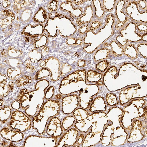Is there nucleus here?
<instances>
[{
    "label": "nucleus",
    "instance_id": "f257e3e1",
    "mask_svg": "<svg viewBox=\"0 0 147 147\" xmlns=\"http://www.w3.org/2000/svg\"><path fill=\"white\" fill-rule=\"evenodd\" d=\"M61 108V103L59 100L50 99L47 100L44 102L37 114L33 118V128L36 129L39 135H45L50 118L58 115Z\"/></svg>",
    "mask_w": 147,
    "mask_h": 147
},
{
    "label": "nucleus",
    "instance_id": "f03ea898",
    "mask_svg": "<svg viewBox=\"0 0 147 147\" xmlns=\"http://www.w3.org/2000/svg\"><path fill=\"white\" fill-rule=\"evenodd\" d=\"M87 71L85 69L75 71L64 77L59 88L61 94L68 95L79 91L86 86Z\"/></svg>",
    "mask_w": 147,
    "mask_h": 147
},
{
    "label": "nucleus",
    "instance_id": "7ed1b4c3",
    "mask_svg": "<svg viewBox=\"0 0 147 147\" xmlns=\"http://www.w3.org/2000/svg\"><path fill=\"white\" fill-rule=\"evenodd\" d=\"M32 122L29 116L22 112L16 111L12 112L7 125L12 130L24 132L31 128Z\"/></svg>",
    "mask_w": 147,
    "mask_h": 147
},
{
    "label": "nucleus",
    "instance_id": "20e7f679",
    "mask_svg": "<svg viewBox=\"0 0 147 147\" xmlns=\"http://www.w3.org/2000/svg\"><path fill=\"white\" fill-rule=\"evenodd\" d=\"M99 88L96 84L87 85L79 91V107L85 109L89 108L93 97L97 95Z\"/></svg>",
    "mask_w": 147,
    "mask_h": 147
},
{
    "label": "nucleus",
    "instance_id": "39448f33",
    "mask_svg": "<svg viewBox=\"0 0 147 147\" xmlns=\"http://www.w3.org/2000/svg\"><path fill=\"white\" fill-rule=\"evenodd\" d=\"M41 67L48 69L51 73L50 78L52 81H58L60 78V64L56 57H50L42 61L40 65Z\"/></svg>",
    "mask_w": 147,
    "mask_h": 147
},
{
    "label": "nucleus",
    "instance_id": "423d86ee",
    "mask_svg": "<svg viewBox=\"0 0 147 147\" xmlns=\"http://www.w3.org/2000/svg\"><path fill=\"white\" fill-rule=\"evenodd\" d=\"M79 131L74 126L64 133L56 147H74L77 145Z\"/></svg>",
    "mask_w": 147,
    "mask_h": 147
},
{
    "label": "nucleus",
    "instance_id": "0eeeda50",
    "mask_svg": "<svg viewBox=\"0 0 147 147\" xmlns=\"http://www.w3.org/2000/svg\"><path fill=\"white\" fill-rule=\"evenodd\" d=\"M79 105L78 95L75 93L66 95L62 99L61 111L65 115H70L72 114Z\"/></svg>",
    "mask_w": 147,
    "mask_h": 147
},
{
    "label": "nucleus",
    "instance_id": "6e6552de",
    "mask_svg": "<svg viewBox=\"0 0 147 147\" xmlns=\"http://www.w3.org/2000/svg\"><path fill=\"white\" fill-rule=\"evenodd\" d=\"M49 120L46 129L47 135L50 137L60 138L64 131L61 120L56 116L52 117Z\"/></svg>",
    "mask_w": 147,
    "mask_h": 147
},
{
    "label": "nucleus",
    "instance_id": "1a4fd4ad",
    "mask_svg": "<svg viewBox=\"0 0 147 147\" xmlns=\"http://www.w3.org/2000/svg\"><path fill=\"white\" fill-rule=\"evenodd\" d=\"M60 7L61 11L68 13L73 21L81 17L84 12L82 7L75 6L72 1L70 0L62 3Z\"/></svg>",
    "mask_w": 147,
    "mask_h": 147
},
{
    "label": "nucleus",
    "instance_id": "9d476101",
    "mask_svg": "<svg viewBox=\"0 0 147 147\" xmlns=\"http://www.w3.org/2000/svg\"><path fill=\"white\" fill-rule=\"evenodd\" d=\"M95 18L92 6L91 5H89L85 7L82 15L76 19L75 23L78 27H81L84 25L89 24Z\"/></svg>",
    "mask_w": 147,
    "mask_h": 147
},
{
    "label": "nucleus",
    "instance_id": "9b49d317",
    "mask_svg": "<svg viewBox=\"0 0 147 147\" xmlns=\"http://www.w3.org/2000/svg\"><path fill=\"white\" fill-rule=\"evenodd\" d=\"M1 134L4 139L13 142L20 141L24 138L22 132L12 130L8 127H5L2 129Z\"/></svg>",
    "mask_w": 147,
    "mask_h": 147
},
{
    "label": "nucleus",
    "instance_id": "f8f14e48",
    "mask_svg": "<svg viewBox=\"0 0 147 147\" xmlns=\"http://www.w3.org/2000/svg\"><path fill=\"white\" fill-rule=\"evenodd\" d=\"M102 133L92 132L88 133L85 137L82 146L89 147L98 144L101 140Z\"/></svg>",
    "mask_w": 147,
    "mask_h": 147
},
{
    "label": "nucleus",
    "instance_id": "ddd939ff",
    "mask_svg": "<svg viewBox=\"0 0 147 147\" xmlns=\"http://www.w3.org/2000/svg\"><path fill=\"white\" fill-rule=\"evenodd\" d=\"M89 108V111L91 113H94L97 111H105L106 106L104 98L101 96L97 97L93 100Z\"/></svg>",
    "mask_w": 147,
    "mask_h": 147
},
{
    "label": "nucleus",
    "instance_id": "4468645a",
    "mask_svg": "<svg viewBox=\"0 0 147 147\" xmlns=\"http://www.w3.org/2000/svg\"><path fill=\"white\" fill-rule=\"evenodd\" d=\"M92 116L91 115L83 121H76L74 127L80 132L87 133L92 126Z\"/></svg>",
    "mask_w": 147,
    "mask_h": 147
},
{
    "label": "nucleus",
    "instance_id": "2eb2a0df",
    "mask_svg": "<svg viewBox=\"0 0 147 147\" xmlns=\"http://www.w3.org/2000/svg\"><path fill=\"white\" fill-rule=\"evenodd\" d=\"M91 5L96 18L100 20L102 19L105 16L106 11L103 7L102 1H93Z\"/></svg>",
    "mask_w": 147,
    "mask_h": 147
},
{
    "label": "nucleus",
    "instance_id": "dca6fc26",
    "mask_svg": "<svg viewBox=\"0 0 147 147\" xmlns=\"http://www.w3.org/2000/svg\"><path fill=\"white\" fill-rule=\"evenodd\" d=\"M103 77L102 73L92 69L89 70L87 73L86 81L89 83L96 84L101 80Z\"/></svg>",
    "mask_w": 147,
    "mask_h": 147
},
{
    "label": "nucleus",
    "instance_id": "f3484780",
    "mask_svg": "<svg viewBox=\"0 0 147 147\" xmlns=\"http://www.w3.org/2000/svg\"><path fill=\"white\" fill-rule=\"evenodd\" d=\"M1 122L2 124L7 123L12 114V109L9 106H5L1 108Z\"/></svg>",
    "mask_w": 147,
    "mask_h": 147
},
{
    "label": "nucleus",
    "instance_id": "a211bd4d",
    "mask_svg": "<svg viewBox=\"0 0 147 147\" xmlns=\"http://www.w3.org/2000/svg\"><path fill=\"white\" fill-rule=\"evenodd\" d=\"M110 55L111 51L109 49L102 48L96 51L94 55V59L96 62L98 63L109 58Z\"/></svg>",
    "mask_w": 147,
    "mask_h": 147
},
{
    "label": "nucleus",
    "instance_id": "6ab92c4d",
    "mask_svg": "<svg viewBox=\"0 0 147 147\" xmlns=\"http://www.w3.org/2000/svg\"><path fill=\"white\" fill-rule=\"evenodd\" d=\"M76 121V119L73 115H68L64 117L62 121L64 131H66L73 127Z\"/></svg>",
    "mask_w": 147,
    "mask_h": 147
},
{
    "label": "nucleus",
    "instance_id": "aec40b11",
    "mask_svg": "<svg viewBox=\"0 0 147 147\" xmlns=\"http://www.w3.org/2000/svg\"><path fill=\"white\" fill-rule=\"evenodd\" d=\"M72 115L75 118L76 121H83L90 116L87 111L81 108L76 109L72 113Z\"/></svg>",
    "mask_w": 147,
    "mask_h": 147
},
{
    "label": "nucleus",
    "instance_id": "412c9836",
    "mask_svg": "<svg viewBox=\"0 0 147 147\" xmlns=\"http://www.w3.org/2000/svg\"><path fill=\"white\" fill-rule=\"evenodd\" d=\"M34 20L37 23H44L48 19V15L45 9L43 7H40L39 10L36 14Z\"/></svg>",
    "mask_w": 147,
    "mask_h": 147
},
{
    "label": "nucleus",
    "instance_id": "4be33fe9",
    "mask_svg": "<svg viewBox=\"0 0 147 147\" xmlns=\"http://www.w3.org/2000/svg\"><path fill=\"white\" fill-rule=\"evenodd\" d=\"M124 54L125 55L132 59H136L138 56V53L134 45H128L124 50Z\"/></svg>",
    "mask_w": 147,
    "mask_h": 147
},
{
    "label": "nucleus",
    "instance_id": "5701e85b",
    "mask_svg": "<svg viewBox=\"0 0 147 147\" xmlns=\"http://www.w3.org/2000/svg\"><path fill=\"white\" fill-rule=\"evenodd\" d=\"M23 71L21 66L16 67L14 69H9L7 70V75L8 77L12 80H15L20 76Z\"/></svg>",
    "mask_w": 147,
    "mask_h": 147
},
{
    "label": "nucleus",
    "instance_id": "b1692460",
    "mask_svg": "<svg viewBox=\"0 0 147 147\" xmlns=\"http://www.w3.org/2000/svg\"><path fill=\"white\" fill-rule=\"evenodd\" d=\"M110 62L107 60H104L98 62L96 66V70L99 72H105L108 68Z\"/></svg>",
    "mask_w": 147,
    "mask_h": 147
},
{
    "label": "nucleus",
    "instance_id": "393cba45",
    "mask_svg": "<svg viewBox=\"0 0 147 147\" xmlns=\"http://www.w3.org/2000/svg\"><path fill=\"white\" fill-rule=\"evenodd\" d=\"M32 81V78L31 77L25 76L18 79L15 83L17 86L19 87L30 83Z\"/></svg>",
    "mask_w": 147,
    "mask_h": 147
},
{
    "label": "nucleus",
    "instance_id": "a878e982",
    "mask_svg": "<svg viewBox=\"0 0 147 147\" xmlns=\"http://www.w3.org/2000/svg\"><path fill=\"white\" fill-rule=\"evenodd\" d=\"M103 22L101 20L95 19L89 24L88 32H93L101 28Z\"/></svg>",
    "mask_w": 147,
    "mask_h": 147
},
{
    "label": "nucleus",
    "instance_id": "bb28decb",
    "mask_svg": "<svg viewBox=\"0 0 147 147\" xmlns=\"http://www.w3.org/2000/svg\"><path fill=\"white\" fill-rule=\"evenodd\" d=\"M29 55L31 61L35 63L39 61L42 58L41 53L35 50L31 51Z\"/></svg>",
    "mask_w": 147,
    "mask_h": 147
},
{
    "label": "nucleus",
    "instance_id": "cd10ccee",
    "mask_svg": "<svg viewBox=\"0 0 147 147\" xmlns=\"http://www.w3.org/2000/svg\"><path fill=\"white\" fill-rule=\"evenodd\" d=\"M50 73L48 69L43 68L37 72L35 76V79L37 80L48 77L50 76Z\"/></svg>",
    "mask_w": 147,
    "mask_h": 147
},
{
    "label": "nucleus",
    "instance_id": "c85d7f7f",
    "mask_svg": "<svg viewBox=\"0 0 147 147\" xmlns=\"http://www.w3.org/2000/svg\"><path fill=\"white\" fill-rule=\"evenodd\" d=\"M72 67L68 63H64L62 65L60 71V77H63L70 72Z\"/></svg>",
    "mask_w": 147,
    "mask_h": 147
},
{
    "label": "nucleus",
    "instance_id": "c756f323",
    "mask_svg": "<svg viewBox=\"0 0 147 147\" xmlns=\"http://www.w3.org/2000/svg\"><path fill=\"white\" fill-rule=\"evenodd\" d=\"M83 43V40L81 38L71 37L66 41V44L68 45H81Z\"/></svg>",
    "mask_w": 147,
    "mask_h": 147
},
{
    "label": "nucleus",
    "instance_id": "7c9ffc66",
    "mask_svg": "<svg viewBox=\"0 0 147 147\" xmlns=\"http://www.w3.org/2000/svg\"><path fill=\"white\" fill-rule=\"evenodd\" d=\"M136 24L137 31L139 33L138 34L142 38L140 35L141 33H142L143 35L145 34L144 33H147V24L144 25L143 22H138Z\"/></svg>",
    "mask_w": 147,
    "mask_h": 147
},
{
    "label": "nucleus",
    "instance_id": "2f4dec72",
    "mask_svg": "<svg viewBox=\"0 0 147 147\" xmlns=\"http://www.w3.org/2000/svg\"><path fill=\"white\" fill-rule=\"evenodd\" d=\"M39 40L35 42L33 45L35 47L37 48L42 47L45 45L47 42V38L45 35H43Z\"/></svg>",
    "mask_w": 147,
    "mask_h": 147
},
{
    "label": "nucleus",
    "instance_id": "473e14b6",
    "mask_svg": "<svg viewBox=\"0 0 147 147\" xmlns=\"http://www.w3.org/2000/svg\"><path fill=\"white\" fill-rule=\"evenodd\" d=\"M59 1H51L47 4V8L48 10L51 12L56 11L58 8Z\"/></svg>",
    "mask_w": 147,
    "mask_h": 147
},
{
    "label": "nucleus",
    "instance_id": "72a5a7b5",
    "mask_svg": "<svg viewBox=\"0 0 147 147\" xmlns=\"http://www.w3.org/2000/svg\"><path fill=\"white\" fill-rule=\"evenodd\" d=\"M11 90L9 86L5 84H1V97H6Z\"/></svg>",
    "mask_w": 147,
    "mask_h": 147
},
{
    "label": "nucleus",
    "instance_id": "f704fd0d",
    "mask_svg": "<svg viewBox=\"0 0 147 147\" xmlns=\"http://www.w3.org/2000/svg\"><path fill=\"white\" fill-rule=\"evenodd\" d=\"M138 10L142 13L147 11V1H140L137 2Z\"/></svg>",
    "mask_w": 147,
    "mask_h": 147
},
{
    "label": "nucleus",
    "instance_id": "c9c22d12",
    "mask_svg": "<svg viewBox=\"0 0 147 147\" xmlns=\"http://www.w3.org/2000/svg\"><path fill=\"white\" fill-rule=\"evenodd\" d=\"M54 88L53 86L47 88L45 92V99L47 100L51 99L54 95Z\"/></svg>",
    "mask_w": 147,
    "mask_h": 147
},
{
    "label": "nucleus",
    "instance_id": "e433bc0d",
    "mask_svg": "<svg viewBox=\"0 0 147 147\" xmlns=\"http://www.w3.org/2000/svg\"><path fill=\"white\" fill-rule=\"evenodd\" d=\"M24 65L26 71L29 73H33L36 70V68L32 66L29 60H26L24 63Z\"/></svg>",
    "mask_w": 147,
    "mask_h": 147
},
{
    "label": "nucleus",
    "instance_id": "4c0bfd02",
    "mask_svg": "<svg viewBox=\"0 0 147 147\" xmlns=\"http://www.w3.org/2000/svg\"><path fill=\"white\" fill-rule=\"evenodd\" d=\"M89 24L81 27L78 30V33L81 35H83L88 32Z\"/></svg>",
    "mask_w": 147,
    "mask_h": 147
},
{
    "label": "nucleus",
    "instance_id": "58836bf2",
    "mask_svg": "<svg viewBox=\"0 0 147 147\" xmlns=\"http://www.w3.org/2000/svg\"><path fill=\"white\" fill-rule=\"evenodd\" d=\"M85 136L84 134L81 133L79 134L77 145L80 146L83 144L85 138Z\"/></svg>",
    "mask_w": 147,
    "mask_h": 147
},
{
    "label": "nucleus",
    "instance_id": "ea45409f",
    "mask_svg": "<svg viewBox=\"0 0 147 147\" xmlns=\"http://www.w3.org/2000/svg\"><path fill=\"white\" fill-rule=\"evenodd\" d=\"M77 64L79 67L81 68L84 67L86 65V61L84 59H80L78 61Z\"/></svg>",
    "mask_w": 147,
    "mask_h": 147
},
{
    "label": "nucleus",
    "instance_id": "a19ab883",
    "mask_svg": "<svg viewBox=\"0 0 147 147\" xmlns=\"http://www.w3.org/2000/svg\"><path fill=\"white\" fill-rule=\"evenodd\" d=\"M87 1L83 0V1H72L73 4L76 7L79 6V5H82L87 2Z\"/></svg>",
    "mask_w": 147,
    "mask_h": 147
},
{
    "label": "nucleus",
    "instance_id": "79ce46f5",
    "mask_svg": "<svg viewBox=\"0 0 147 147\" xmlns=\"http://www.w3.org/2000/svg\"><path fill=\"white\" fill-rule=\"evenodd\" d=\"M49 52V48L47 46H45L41 50L42 55L44 57L46 56L48 54Z\"/></svg>",
    "mask_w": 147,
    "mask_h": 147
},
{
    "label": "nucleus",
    "instance_id": "37998d69",
    "mask_svg": "<svg viewBox=\"0 0 147 147\" xmlns=\"http://www.w3.org/2000/svg\"><path fill=\"white\" fill-rule=\"evenodd\" d=\"M12 106L13 109H18L20 108V102L16 101L12 103Z\"/></svg>",
    "mask_w": 147,
    "mask_h": 147
},
{
    "label": "nucleus",
    "instance_id": "c03bdc74",
    "mask_svg": "<svg viewBox=\"0 0 147 147\" xmlns=\"http://www.w3.org/2000/svg\"><path fill=\"white\" fill-rule=\"evenodd\" d=\"M7 82V77L5 75H2L1 74V84H6Z\"/></svg>",
    "mask_w": 147,
    "mask_h": 147
},
{
    "label": "nucleus",
    "instance_id": "a18cd8bd",
    "mask_svg": "<svg viewBox=\"0 0 147 147\" xmlns=\"http://www.w3.org/2000/svg\"><path fill=\"white\" fill-rule=\"evenodd\" d=\"M10 5V3L9 1H3V5L5 8H8Z\"/></svg>",
    "mask_w": 147,
    "mask_h": 147
},
{
    "label": "nucleus",
    "instance_id": "49530a36",
    "mask_svg": "<svg viewBox=\"0 0 147 147\" xmlns=\"http://www.w3.org/2000/svg\"><path fill=\"white\" fill-rule=\"evenodd\" d=\"M9 86L10 87L11 90H13V88H14V83H13L12 82H10L9 84Z\"/></svg>",
    "mask_w": 147,
    "mask_h": 147
},
{
    "label": "nucleus",
    "instance_id": "de8ad7c7",
    "mask_svg": "<svg viewBox=\"0 0 147 147\" xmlns=\"http://www.w3.org/2000/svg\"><path fill=\"white\" fill-rule=\"evenodd\" d=\"M104 82L102 81L101 80V81H99L98 82L96 83V84L98 86H102L104 85Z\"/></svg>",
    "mask_w": 147,
    "mask_h": 147
},
{
    "label": "nucleus",
    "instance_id": "09e8293b",
    "mask_svg": "<svg viewBox=\"0 0 147 147\" xmlns=\"http://www.w3.org/2000/svg\"><path fill=\"white\" fill-rule=\"evenodd\" d=\"M55 98L56 99L59 100L61 99L62 98V96L61 94H58L56 96Z\"/></svg>",
    "mask_w": 147,
    "mask_h": 147
},
{
    "label": "nucleus",
    "instance_id": "8fccbe9b",
    "mask_svg": "<svg viewBox=\"0 0 147 147\" xmlns=\"http://www.w3.org/2000/svg\"><path fill=\"white\" fill-rule=\"evenodd\" d=\"M3 104V100L1 99V107Z\"/></svg>",
    "mask_w": 147,
    "mask_h": 147
}]
</instances>
